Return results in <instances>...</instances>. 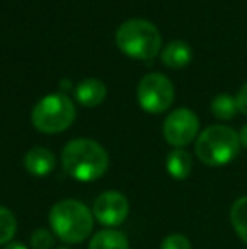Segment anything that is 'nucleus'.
<instances>
[{"mask_svg":"<svg viewBox=\"0 0 247 249\" xmlns=\"http://www.w3.org/2000/svg\"><path fill=\"white\" fill-rule=\"evenodd\" d=\"M65 171L78 181H93L103 177L109 168V154L93 139H73L61 154Z\"/></svg>","mask_w":247,"mask_h":249,"instance_id":"obj_1","label":"nucleus"},{"mask_svg":"<svg viewBox=\"0 0 247 249\" xmlns=\"http://www.w3.org/2000/svg\"><path fill=\"white\" fill-rule=\"evenodd\" d=\"M53 234L68 244L85 241L93 231V212L78 200H61L49 212Z\"/></svg>","mask_w":247,"mask_h":249,"instance_id":"obj_2","label":"nucleus"},{"mask_svg":"<svg viewBox=\"0 0 247 249\" xmlns=\"http://www.w3.org/2000/svg\"><path fill=\"white\" fill-rule=\"evenodd\" d=\"M241 149L239 134L229 125H210L197 139L195 151L207 166H224L231 163Z\"/></svg>","mask_w":247,"mask_h":249,"instance_id":"obj_3","label":"nucleus"},{"mask_svg":"<svg viewBox=\"0 0 247 249\" xmlns=\"http://www.w3.org/2000/svg\"><path fill=\"white\" fill-rule=\"evenodd\" d=\"M115 43L131 58L152 59L161 50V33L149 20L131 19L117 29Z\"/></svg>","mask_w":247,"mask_h":249,"instance_id":"obj_4","label":"nucleus"},{"mask_svg":"<svg viewBox=\"0 0 247 249\" xmlns=\"http://www.w3.org/2000/svg\"><path fill=\"white\" fill-rule=\"evenodd\" d=\"M76 108L63 93L48 95L36 104L33 110V124L44 134H58L73 124Z\"/></svg>","mask_w":247,"mask_h":249,"instance_id":"obj_5","label":"nucleus"},{"mask_svg":"<svg viewBox=\"0 0 247 249\" xmlns=\"http://www.w3.org/2000/svg\"><path fill=\"white\" fill-rule=\"evenodd\" d=\"M139 105L149 114H161L168 110L175 100V87L168 76L161 73H149L139 82Z\"/></svg>","mask_w":247,"mask_h":249,"instance_id":"obj_6","label":"nucleus"},{"mask_svg":"<svg viewBox=\"0 0 247 249\" xmlns=\"http://www.w3.org/2000/svg\"><path fill=\"white\" fill-rule=\"evenodd\" d=\"M198 129H200V121L193 110L176 108L166 117L165 125H163V134L171 146L183 148L197 138Z\"/></svg>","mask_w":247,"mask_h":249,"instance_id":"obj_7","label":"nucleus"},{"mask_svg":"<svg viewBox=\"0 0 247 249\" xmlns=\"http://www.w3.org/2000/svg\"><path fill=\"white\" fill-rule=\"evenodd\" d=\"M129 215V202L120 192L109 190L100 194L93 203V217L107 227L122 224Z\"/></svg>","mask_w":247,"mask_h":249,"instance_id":"obj_8","label":"nucleus"},{"mask_svg":"<svg viewBox=\"0 0 247 249\" xmlns=\"http://www.w3.org/2000/svg\"><path fill=\"white\" fill-rule=\"evenodd\" d=\"M24 166L34 177H46L54 168V156L46 148H33L24 156Z\"/></svg>","mask_w":247,"mask_h":249,"instance_id":"obj_9","label":"nucleus"},{"mask_svg":"<svg viewBox=\"0 0 247 249\" xmlns=\"http://www.w3.org/2000/svg\"><path fill=\"white\" fill-rule=\"evenodd\" d=\"M75 97L83 107H97L107 97V87L97 78H86L76 87Z\"/></svg>","mask_w":247,"mask_h":249,"instance_id":"obj_10","label":"nucleus"},{"mask_svg":"<svg viewBox=\"0 0 247 249\" xmlns=\"http://www.w3.org/2000/svg\"><path fill=\"white\" fill-rule=\"evenodd\" d=\"M191 46L185 41H173L165 48V51L161 53V59L166 66L169 68H185L186 65H190L191 61Z\"/></svg>","mask_w":247,"mask_h":249,"instance_id":"obj_11","label":"nucleus"},{"mask_svg":"<svg viewBox=\"0 0 247 249\" xmlns=\"http://www.w3.org/2000/svg\"><path fill=\"white\" fill-rule=\"evenodd\" d=\"M88 249H129V241L119 231H100L90 241Z\"/></svg>","mask_w":247,"mask_h":249,"instance_id":"obj_12","label":"nucleus"},{"mask_svg":"<svg viewBox=\"0 0 247 249\" xmlns=\"http://www.w3.org/2000/svg\"><path fill=\"white\" fill-rule=\"evenodd\" d=\"M166 170L175 180H185L191 171V156L185 149H175L166 160Z\"/></svg>","mask_w":247,"mask_h":249,"instance_id":"obj_13","label":"nucleus"},{"mask_svg":"<svg viewBox=\"0 0 247 249\" xmlns=\"http://www.w3.org/2000/svg\"><path fill=\"white\" fill-rule=\"evenodd\" d=\"M231 224L235 234L247 244V195L237 198L231 207Z\"/></svg>","mask_w":247,"mask_h":249,"instance_id":"obj_14","label":"nucleus"},{"mask_svg":"<svg viewBox=\"0 0 247 249\" xmlns=\"http://www.w3.org/2000/svg\"><path fill=\"white\" fill-rule=\"evenodd\" d=\"M212 112H214V115L217 119L231 121L239 112L237 100H235V97L229 95V93H220V95H217L212 100Z\"/></svg>","mask_w":247,"mask_h":249,"instance_id":"obj_15","label":"nucleus"},{"mask_svg":"<svg viewBox=\"0 0 247 249\" xmlns=\"http://www.w3.org/2000/svg\"><path fill=\"white\" fill-rule=\"evenodd\" d=\"M16 231H17L16 215L7 207L0 205V246H3V244L7 246L12 241Z\"/></svg>","mask_w":247,"mask_h":249,"instance_id":"obj_16","label":"nucleus"},{"mask_svg":"<svg viewBox=\"0 0 247 249\" xmlns=\"http://www.w3.org/2000/svg\"><path fill=\"white\" fill-rule=\"evenodd\" d=\"M31 246L34 249H51L54 246V236L48 229H37L31 236Z\"/></svg>","mask_w":247,"mask_h":249,"instance_id":"obj_17","label":"nucleus"},{"mask_svg":"<svg viewBox=\"0 0 247 249\" xmlns=\"http://www.w3.org/2000/svg\"><path fill=\"white\" fill-rule=\"evenodd\" d=\"M161 249H191V243L183 234H169L163 239Z\"/></svg>","mask_w":247,"mask_h":249,"instance_id":"obj_18","label":"nucleus"},{"mask_svg":"<svg viewBox=\"0 0 247 249\" xmlns=\"http://www.w3.org/2000/svg\"><path fill=\"white\" fill-rule=\"evenodd\" d=\"M235 100H237V108L239 112H242L244 115H247V82L242 85V89L239 90L237 97H235Z\"/></svg>","mask_w":247,"mask_h":249,"instance_id":"obj_19","label":"nucleus"},{"mask_svg":"<svg viewBox=\"0 0 247 249\" xmlns=\"http://www.w3.org/2000/svg\"><path fill=\"white\" fill-rule=\"evenodd\" d=\"M239 139H241V146H244L247 149V124L242 127V131L239 132Z\"/></svg>","mask_w":247,"mask_h":249,"instance_id":"obj_20","label":"nucleus"},{"mask_svg":"<svg viewBox=\"0 0 247 249\" xmlns=\"http://www.w3.org/2000/svg\"><path fill=\"white\" fill-rule=\"evenodd\" d=\"M3 249H27L22 243H9Z\"/></svg>","mask_w":247,"mask_h":249,"instance_id":"obj_21","label":"nucleus"},{"mask_svg":"<svg viewBox=\"0 0 247 249\" xmlns=\"http://www.w3.org/2000/svg\"><path fill=\"white\" fill-rule=\"evenodd\" d=\"M68 90V89H71V82H69V80H63L61 82V90Z\"/></svg>","mask_w":247,"mask_h":249,"instance_id":"obj_22","label":"nucleus"},{"mask_svg":"<svg viewBox=\"0 0 247 249\" xmlns=\"http://www.w3.org/2000/svg\"><path fill=\"white\" fill-rule=\"evenodd\" d=\"M56 249H69V248H56Z\"/></svg>","mask_w":247,"mask_h":249,"instance_id":"obj_23","label":"nucleus"}]
</instances>
